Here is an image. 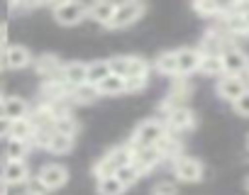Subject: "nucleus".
Segmentation results:
<instances>
[{
	"mask_svg": "<svg viewBox=\"0 0 249 195\" xmlns=\"http://www.w3.org/2000/svg\"><path fill=\"white\" fill-rule=\"evenodd\" d=\"M132 163V146L124 144V146H112L110 151H105V156H100V161L93 166L95 178H105V176H115L117 168Z\"/></svg>",
	"mask_w": 249,
	"mask_h": 195,
	"instance_id": "f257e3e1",
	"label": "nucleus"
},
{
	"mask_svg": "<svg viewBox=\"0 0 249 195\" xmlns=\"http://www.w3.org/2000/svg\"><path fill=\"white\" fill-rule=\"evenodd\" d=\"M144 13H147V5L142 0H124V3H117L112 20L107 22V30H127L137 20H142Z\"/></svg>",
	"mask_w": 249,
	"mask_h": 195,
	"instance_id": "f03ea898",
	"label": "nucleus"
},
{
	"mask_svg": "<svg viewBox=\"0 0 249 195\" xmlns=\"http://www.w3.org/2000/svg\"><path fill=\"white\" fill-rule=\"evenodd\" d=\"M166 132L169 130H166L164 120H144L132 132L130 146L132 149H137V146H159V142L166 137Z\"/></svg>",
	"mask_w": 249,
	"mask_h": 195,
	"instance_id": "7ed1b4c3",
	"label": "nucleus"
},
{
	"mask_svg": "<svg viewBox=\"0 0 249 195\" xmlns=\"http://www.w3.org/2000/svg\"><path fill=\"white\" fill-rule=\"evenodd\" d=\"M52 13H54V20L61 27H76L88 17V5L76 3V0H66V3L52 5Z\"/></svg>",
	"mask_w": 249,
	"mask_h": 195,
	"instance_id": "20e7f679",
	"label": "nucleus"
},
{
	"mask_svg": "<svg viewBox=\"0 0 249 195\" xmlns=\"http://www.w3.org/2000/svg\"><path fill=\"white\" fill-rule=\"evenodd\" d=\"M220 61H222L225 76H239V78H244L249 73V54L244 49H239L237 44L227 47L220 54Z\"/></svg>",
	"mask_w": 249,
	"mask_h": 195,
	"instance_id": "39448f33",
	"label": "nucleus"
},
{
	"mask_svg": "<svg viewBox=\"0 0 249 195\" xmlns=\"http://www.w3.org/2000/svg\"><path fill=\"white\" fill-rule=\"evenodd\" d=\"M164 125L171 134H178V132H188L198 125V117L196 113L188 108V105H176V108H169L166 110V117H164Z\"/></svg>",
	"mask_w": 249,
	"mask_h": 195,
	"instance_id": "423d86ee",
	"label": "nucleus"
},
{
	"mask_svg": "<svg viewBox=\"0 0 249 195\" xmlns=\"http://www.w3.org/2000/svg\"><path fill=\"white\" fill-rule=\"evenodd\" d=\"M171 168H174L176 180H181V183H200L203 176H205L203 161H198V159H193V156H186V154L178 156V159L171 163Z\"/></svg>",
	"mask_w": 249,
	"mask_h": 195,
	"instance_id": "0eeeda50",
	"label": "nucleus"
},
{
	"mask_svg": "<svg viewBox=\"0 0 249 195\" xmlns=\"http://www.w3.org/2000/svg\"><path fill=\"white\" fill-rule=\"evenodd\" d=\"M35 178L52 193V190H59V188H64V185L69 183V168L61 166V163H44V166L37 171Z\"/></svg>",
	"mask_w": 249,
	"mask_h": 195,
	"instance_id": "6e6552de",
	"label": "nucleus"
},
{
	"mask_svg": "<svg viewBox=\"0 0 249 195\" xmlns=\"http://www.w3.org/2000/svg\"><path fill=\"white\" fill-rule=\"evenodd\" d=\"M247 88H249L247 81L239 78V76H220L217 83H215V93H217V98H222V100L230 103V105L237 100V98H239Z\"/></svg>",
	"mask_w": 249,
	"mask_h": 195,
	"instance_id": "1a4fd4ad",
	"label": "nucleus"
},
{
	"mask_svg": "<svg viewBox=\"0 0 249 195\" xmlns=\"http://www.w3.org/2000/svg\"><path fill=\"white\" fill-rule=\"evenodd\" d=\"M161 161H164V156H161V151L157 146H137V149H132V166L142 176H147L149 171H154Z\"/></svg>",
	"mask_w": 249,
	"mask_h": 195,
	"instance_id": "9d476101",
	"label": "nucleus"
},
{
	"mask_svg": "<svg viewBox=\"0 0 249 195\" xmlns=\"http://www.w3.org/2000/svg\"><path fill=\"white\" fill-rule=\"evenodd\" d=\"M0 178L13 188V185H25L32 176H30L27 161H10V159H5L3 166H0Z\"/></svg>",
	"mask_w": 249,
	"mask_h": 195,
	"instance_id": "9b49d317",
	"label": "nucleus"
},
{
	"mask_svg": "<svg viewBox=\"0 0 249 195\" xmlns=\"http://www.w3.org/2000/svg\"><path fill=\"white\" fill-rule=\"evenodd\" d=\"M30 64H35V56L27 47L22 44H10L5 51H3V66L10 68V71H20V68H27Z\"/></svg>",
	"mask_w": 249,
	"mask_h": 195,
	"instance_id": "f8f14e48",
	"label": "nucleus"
},
{
	"mask_svg": "<svg viewBox=\"0 0 249 195\" xmlns=\"http://www.w3.org/2000/svg\"><path fill=\"white\" fill-rule=\"evenodd\" d=\"M0 117H5L8 122H18V120L30 117L27 100H25V98H18V95L3 98V100H0Z\"/></svg>",
	"mask_w": 249,
	"mask_h": 195,
	"instance_id": "ddd939ff",
	"label": "nucleus"
},
{
	"mask_svg": "<svg viewBox=\"0 0 249 195\" xmlns=\"http://www.w3.org/2000/svg\"><path fill=\"white\" fill-rule=\"evenodd\" d=\"M200 49H193V47H181L176 49V68H178V76H191L200 68Z\"/></svg>",
	"mask_w": 249,
	"mask_h": 195,
	"instance_id": "4468645a",
	"label": "nucleus"
},
{
	"mask_svg": "<svg viewBox=\"0 0 249 195\" xmlns=\"http://www.w3.org/2000/svg\"><path fill=\"white\" fill-rule=\"evenodd\" d=\"M86 76H88V64H83V61H71V64H64V68H61V83L69 88L86 83Z\"/></svg>",
	"mask_w": 249,
	"mask_h": 195,
	"instance_id": "2eb2a0df",
	"label": "nucleus"
},
{
	"mask_svg": "<svg viewBox=\"0 0 249 195\" xmlns=\"http://www.w3.org/2000/svg\"><path fill=\"white\" fill-rule=\"evenodd\" d=\"M35 134H37V125L32 122V117H25V120L10 122V137H8V139H20V142L32 144Z\"/></svg>",
	"mask_w": 249,
	"mask_h": 195,
	"instance_id": "dca6fc26",
	"label": "nucleus"
},
{
	"mask_svg": "<svg viewBox=\"0 0 249 195\" xmlns=\"http://www.w3.org/2000/svg\"><path fill=\"white\" fill-rule=\"evenodd\" d=\"M61 68H64V64H61L56 56H52V54L37 59V71H39L47 81H61Z\"/></svg>",
	"mask_w": 249,
	"mask_h": 195,
	"instance_id": "f3484780",
	"label": "nucleus"
},
{
	"mask_svg": "<svg viewBox=\"0 0 249 195\" xmlns=\"http://www.w3.org/2000/svg\"><path fill=\"white\" fill-rule=\"evenodd\" d=\"M115 5H117V3H107V0H100V3H93V5H88V17H90V20H95L98 25L107 27V22L112 20Z\"/></svg>",
	"mask_w": 249,
	"mask_h": 195,
	"instance_id": "a211bd4d",
	"label": "nucleus"
},
{
	"mask_svg": "<svg viewBox=\"0 0 249 195\" xmlns=\"http://www.w3.org/2000/svg\"><path fill=\"white\" fill-rule=\"evenodd\" d=\"M95 88H98V95H122V93H127V81L115 76V73H110Z\"/></svg>",
	"mask_w": 249,
	"mask_h": 195,
	"instance_id": "6ab92c4d",
	"label": "nucleus"
},
{
	"mask_svg": "<svg viewBox=\"0 0 249 195\" xmlns=\"http://www.w3.org/2000/svg\"><path fill=\"white\" fill-rule=\"evenodd\" d=\"M159 151H161V156L164 159H169L171 163L178 159V156H183L181 154V149H183V144H181V139L176 137V134H171V132H166V137L159 142V146H157Z\"/></svg>",
	"mask_w": 249,
	"mask_h": 195,
	"instance_id": "aec40b11",
	"label": "nucleus"
},
{
	"mask_svg": "<svg viewBox=\"0 0 249 195\" xmlns=\"http://www.w3.org/2000/svg\"><path fill=\"white\" fill-rule=\"evenodd\" d=\"M95 98H98V88L90 85V83H81V85H76V88L69 90V100L71 103H78V105H88V103L95 100Z\"/></svg>",
	"mask_w": 249,
	"mask_h": 195,
	"instance_id": "412c9836",
	"label": "nucleus"
},
{
	"mask_svg": "<svg viewBox=\"0 0 249 195\" xmlns=\"http://www.w3.org/2000/svg\"><path fill=\"white\" fill-rule=\"evenodd\" d=\"M191 8H193L200 17H205V20H220V17L225 15V5L213 3V0H196Z\"/></svg>",
	"mask_w": 249,
	"mask_h": 195,
	"instance_id": "4be33fe9",
	"label": "nucleus"
},
{
	"mask_svg": "<svg viewBox=\"0 0 249 195\" xmlns=\"http://www.w3.org/2000/svg\"><path fill=\"white\" fill-rule=\"evenodd\" d=\"M52 130H54V127H52ZM71 149H73V137H69V134H61V132H52V139H49V146H47V151L64 156V154H69Z\"/></svg>",
	"mask_w": 249,
	"mask_h": 195,
	"instance_id": "5701e85b",
	"label": "nucleus"
},
{
	"mask_svg": "<svg viewBox=\"0 0 249 195\" xmlns=\"http://www.w3.org/2000/svg\"><path fill=\"white\" fill-rule=\"evenodd\" d=\"M110 76V64H107V59H100V61H90L88 64V76H86V83H90V85H98L103 78H107Z\"/></svg>",
	"mask_w": 249,
	"mask_h": 195,
	"instance_id": "b1692460",
	"label": "nucleus"
},
{
	"mask_svg": "<svg viewBox=\"0 0 249 195\" xmlns=\"http://www.w3.org/2000/svg\"><path fill=\"white\" fill-rule=\"evenodd\" d=\"M154 68L164 76H178V68H176V51H161L154 61Z\"/></svg>",
	"mask_w": 249,
	"mask_h": 195,
	"instance_id": "393cba45",
	"label": "nucleus"
},
{
	"mask_svg": "<svg viewBox=\"0 0 249 195\" xmlns=\"http://www.w3.org/2000/svg\"><path fill=\"white\" fill-rule=\"evenodd\" d=\"M52 127H54V132H61V134H69V137H76V132H78V122L71 117V113L56 115Z\"/></svg>",
	"mask_w": 249,
	"mask_h": 195,
	"instance_id": "a878e982",
	"label": "nucleus"
},
{
	"mask_svg": "<svg viewBox=\"0 0 249 195\" xmlns=\"http://www.w3.org/2000/svg\"><path fill=\"white\" fill-rule=\"evenodd\" d=\"M30 146H32V144H27V142H20V139H8L5 156H8L10 161H25V159H27Z\"/></svg>",
	"mask_w": 249,
	"mask_h": 195,
	"instance_id": "bb28decb",
	"label": "nucleus"
},
{
	"mask_svg": "<svg viewBox=\"0 0 249 195\" xmlns=\"http://www.w3.org/2000/svg\"><path fill=\"white\" fill-rule=\"evenodd\" d=\"M198 71H200V73H205V76H210V78H220V76H225L220 56H203V59H200V68H198Z\"/></svg>",
	"mask_w": 249,
	"mask_h": 195,
	"instance_id": "cd10ccee",
	"label": "nucleus"
},
{
	"mask_svg": "<svg viewBox=\"0 0 249 195\" xmlns=\"http://www.w3.org/2000/svg\"><path fill=\"white\" fill-rule=\"evenodd\" d=\"M122 193H124V185L115 176L98 178V195H122Z\"/></svg>",
	"mask_w": 249,
	"mask_h": 195,
	"instance_id": "c85d7f7f",
	"label": "nucleus"
},
{
	"mask_svg": "<svg viewBox=\"0 0 249 195\" xmlns=\"http://www.w3.org/2000/svg\"><path fill=\"white\" fill-rule=\"evenodd\" d=\"M115 178L124 185V190H127L130 185H135V183L142 178V173H140L132 163H127V166H122V168H117V171H115Z\"/></svg>",
	"mask_w": 249,
	"mask_h": 195,
	"instance_id": "c756f323",
	"label": "nucleus"
},
{
	"mask_svg": "<svg viewBox=\"0 0 249 195\" xmlns=\"http://www.w3.org/2000/svg\"><path fill=\"white\" fill-rule=\"evenodd\" d=\"M152 195H178V185L174 180H157L152 185Z\"/></svg>",
	"mask_w": 249,
	"mask_h": 195,
	"instance_id": "7c9ffc66",
	"label": "nucleus"
},
{
	"mask_svg": "<svg viewBox=\"0 0 249 195\" xmlns=\"http://www.w3.org/2000/svg\"><path fill=\"white\" fill-rule=\"evenodd\" d=\"M232 110L239 115V117H249V88L237 98V100L232 103Z\"/></svg>",
	"mask_w": 249,
	"mask_h": 195,
	"instance_id": "2f4dec72",
	"label": "nucleus"
},
{
	"mask_svg": "<svg viewBox=\"0 0 249 195\" xmlns=\"http://www.w3.org/2000/svg\"><path fill=\"white\" fill-rule=\"evenodd\" d=\"M25 185H27V190H25L27 195H49V190H47V188H44V185H42L37 178H30Z\"/></svg>",
	"mask_w": 249,
	"mask_h": 195,
	"instance_id": "473e14b6",
	"label": "nucleus"
},
{
	"mask_svg": "<svg viewBox=\"0 0 249 195\" xmlns=\"http://www.w3.org/2000/svg\"><path fill=\"white\" fill-rule=\"evenodd\" d=\"M0 137H10V122L5 117H0Z\"/></svg>",
	"mask_w": 249,
	"mask_h": 195,
	"instance_id": "72a5a7b5",
	"label": "nucleus"
},
{
	"mask_svg": "<svg viewBox=\"0 0 249 195\" xmlns=\"http://www.w3.org/2000/svg\"><path fill=\"white\" fill-rule=\"evenodd\" d=\"M30 8H35V5H27V3H13L10 5L13 13H22V10H30Z\"/></svg>",
	"mask_w": 249,
	"mask_h": 195,
	"instance_id": "f704fd0d",
	"label": "nucleus"
},
{
	"mask_svg": "<svg viewBox=\"0 0 249 195\" xmlns=\"http://www.w3.org/2000/svg\"><path fill=\"white\" fill-rule=\"evenodd\" d=\"M8 190H10V185H8L3 178H0V195H8Z\"/></svg>",
	"mask_w": 249,
	"mask_h": 195,
	"instance_id": "c9c22d12",
	"label": "nucleus"
},
{
	"mask_svg": "<svg viewBox=\"0 0 249 195\" xmlns=\"http://www.w3.org/2000/svg\"><path fill=\"white\" fill-rule=\"evenodd\" d=\"M244 188H247V190H249V176H247V180H244Z\"/></svg>",
	"mask_w": 249,
	"mask_h": 195,
	"instance_id": "e433bc0d",
	"label": "nucleus"
},
{
	"mask_svg": "<svg viewBox=\"0 0 249 195\" xmlns=\"http://www.w3.org/2000/svg\"><path fill=\"white\" fill-rule=\"evenodd\" d=\"M244 81H247V85H249V73H247V76H244Z\"/></svg>",
	"mask_w": 249,
	"mask_h": 195,
	"instance_id": "4c0bfd02",
	"label": "nucleus"
},
{
	"mask_svg": "<svg viewBox=\"0 0 249 195\" xmlns=\"http://www.w3.org/2000/svg\"><path fill=\"white\" fill-rule=\"evenodd\" d=\"M247 149H249V134H247Z\"/></svg>",
	"mask_w": 249,
	"mask_h": 195,
	"instance_id": "58836bf2",
	"label": "nucleus"
},
{
	"mask_svg": "<svg viewBox=\"0 0 249 195\" xmlns=\"http://www.w3.org/2000/svg\"><path fill=\"white\" fill-rule=\"evenodd\" d=\"M0 100H3V93H0Z\"/></svg>",
	"mask_w": 249,
	"mask_h": 195,
	"instance_id": "ea45409f",
	"label": "nucleus"
},
{
	"mask_svg": "<svg viewBox=\"0 0 249 195\" xmlns=\"http://www.w3.org/2000/svg\"><path fill=\"white\" fill-rule=\"evenodd\" d=\"M22 195H27V193H22Z\"/></svg>",
	"mask_w": 249,
	"mask_h": 195,
	"instance_id": "a19ab883",
	"label": "nucleus"
}]
</instances>
